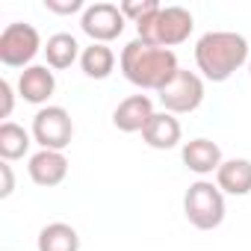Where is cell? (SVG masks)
Segmentation results:
<instances>
[{
	"mask_svg": "<svg viewBox=\"0 0 251 251\" xmlns=\"http://www.w3.org/2000/svg\"><path fill=\"white\" fill-rule=\"evenodd\" d=\"M127 18L121 15V9L115 3H89L86 12L80 15V30L95 42V45H109L112 39H118L124 33Z\"/></svg>",
	"mask_w": 251,
	"mask_h": 251,
	"instance_id": "8",
	"label": "cell"
},
{
	"mask_svg": "<svg viewBox=\"0 0 251 251\" xmlns=\"http://www.w3.org/2000/svg\"><path fill=\"white\" fill-rule=\"evenodd\" d=\"M151 118H154V100L148 95H130V98H124L115 106V112H112V124L121 133H142Z\"/></svg>",
	"mask_w": 251,
	"mask_h": 251,
	"instance_id": "9",
	"label": "cell"
},
{
	"mask_svg": "<svg viewBox=\"0 0 251 251\" xmlns=\"http://www.w3.org/2000/svg\"><path fill=\"white\" fill-rule=\"evenodd\" d=\"M118 9H121V15L127 18V21L142 24L145 18H151L154 12H160L163 3H160V0H124V3H118Z\"/></svg>",
	"mask_w": 251,
	"mask_h": 251,
	"instance_id": "19",
	"label": "cell"
},
{
	"mask_svg": "<svg viewBox=\"0 0 251 251\" xmlns=\"http://www.w3.org/2000/svg\"><path fill=\"white\" fill-rule=\"evenodd\" d=\"M45 9L53 15H74V12H86L83 0H45Z\"/></svg>",
	"mask_w": 251,
	"mask_h": 251,
	"instance_id": "20",
	"label": "cell"
},
{
	"mask_svg": "<svg viewBox=\"0 0 251 251\" xmlns=\"http://www.w3.org/2000/svg\"><path fill=\"white\" fill-rule=\"evenodd\" d=\"M33 145V133H27L21 124L15 121H3L0 124V157L3 163H15L21 160Z\"/></svg>",
	"mask_w": 251,
	"mask_h": 251,
	"instance_id": "18",
	"label": "cell"
},
{
	"mask_svg": "<svg viewBox=\"0 0 251 251\" xmlns=\"http://www.w3.org/2000/svg\"><path fill=\"white\" fill-rule=\"evenodd\" d=\"M80 68H83V74H86L89 80H106V77L115 71V53H112V48L92 42V45L83 48V53H80Z\"/></svg>",
	"mask_w": 251,
	"mask_h": 251,
	"instance_id": "17",
	"label": "cell"
},
{
	"mask_svg": "<svg viewBox=\"0 0 251 251\" xmlns=\"http://www.w3.org/2000/svg\"><path fill=\"white\" fill-rule=\"evenodd\" d=\"M12 106H15V89L9 80H0V118H6L12 115Z\"/></svg>",
	"mask_w": 251,
	"mask_h": 251,
	"instance_id": "21",
	"label": "cell"
},
{
	"mask_svg": "<svg viewBox=\"0 0 251 251\" xmlns=\"http://www.w3.org/2000/svg\"><path fill=\"white\" fill-rule=\"evenodd\" d=\"M121 74L127 83H133L136 89L145 92H160L172 83V77L180 71L177 65V53L169 48H154L145 45L142 39H133L121 48Z\"/></svg>",
	"mask_w": 251,
	"mask_h": 251,
	"instance_id": "1",
	"label": "cell"
},
{
	"mask_svg": "<svg viewBox=\"0 0 251 251\" xmlns=\"http://www.w3.org/2000/svg\"><path fill=\"white\" fill-rule=\"evenodd\" d=\"M192 12L183 9V6H163L160 12H154L151 18H145L142 24H136V39H142L145 45H154V48H175V45H183L189 36H192Z\"/></svg>",
	"mask_w": 251,
	"mask_h": 251,
	"instance_id": "3",
	"label": "cell"
},
{
	"mask_svg": "<svg viewBox=\"0 0 251 251\" xmlns=\"http://www.w3.org/2000/svg\"><path fill=\"white\" fill-rule=\"evenodd\" d=\"M33 142L42 151H65L74 139V121L65 106H42L33 115Z\"/></svg>",
	"mask_w": 251,
	"mask_h": 251,
	"instance_id": "6",
	"label": "cell"
},
{
	"mask_svg": "<svg viewBox=\"0 0 251 251\" xmlns=\"http://www.w3.org/2000/svg\"><path fill=\"white\" fill-rule=\"evenodd\" d=\"M248 74H251V59H248Z\"/></svg>",
	"mask_w": 251,
	"mask_h": 251,
	"instance_id": "23",
	"label": "cell"
},
{
	"mask_svg": "<svg viewBox=\"0 0 251 251\" xmlns=\"http://www.w3.org/2000/svg\"><path fill=\"white\" fill-rule=\"evenodd\" d=\"M39 251H80V233L65 222H50L39 230Z\"/></svg>",
	"mask_w": 251,
	"mask_h": 251,
	"instance_id": "16",
	"label": "cell"
},
{
	"mask_svg": "<svg viewBox=\"0 0 251 251\" xmlns=\"http://www.w3.org/2000/svg\"><path fill=\"white\" fill-rule=\"evenodd\" d=\"M42 48V36L33 24H24V21H15V24H6L3 33H0V62L6 68H30L33 59L39 56Z\"/></svg>",
	"mask_w": 251,
	"mask_h": 251,
	"instance_id": "5",
	"label": "cell"
},
{
	"mask_svg": "<svg viewBox=\"0 0 251 251\" xmlns=\"http://www.w3.org/2000/svg\"><path fill=\"white\" fill-rule=\"evenodd\" d=\"M180 157H183V166H186L189 172L201 175V177L216 175V172H219V166L225 163V160H222V148H219L213 139H204V136H198V139L186 142V145H183V151H180Z\"/></svg>",
	"mask_w": 251,
	"mask_h": 251,
	"instance_id": "12",
	"label": "cell"
},
{
	"mask_svg": "<svg viewBox=\"0 0 251 251\" xmlns=\"http://www.w3.org/2000/svg\"><path fill=\"white\" fill-rule=\"evenodd\" d=\"M0 180H3V186H0V198H9L15 192V175H12L9 163H0Z\"/></svg>",
	"mask_w": 251,
	"mask_h": 251,
	"instance_id": "22",
	"label": "cell"
},
{
	"mask_svg": "<svg viewBox=\"0 0 251 251\" xmlns=\"http://www.w3.org/2000/svg\"><path fill=\"white\" fill-rule=\"evenodd\" d=\"M251 59V48L245 36L230 30H210L195 42V65L204 80L225 83Z\"/></svg>",
	"mask_w": 251,
	"mask_h": 251,
	"instance_id": "2",
	"label": "cell"
},
{
	"mask_svg": "<svg viewBox=\"0 0 251 251\" xmlns=\"http://www.w3.org/2000/svg\"><path fill=\"white\" fill-rule=\"evenodd\" d=\"M27 172H30V180L36 186H45V189L59 186L68 177V157L62 151H36L30 157Z\"/></svg>",
	"mask_w": 251,
	"mask_h": 251,
	"instance_id": "10",
	"label": "cell"
},
{
	"mask_svg": "<svg viewBox=\"0 0 251 251\" xmlns=\"http://www.w3.org/2000/svg\"><path fill=\"white\" fill-rule=\"evenodd\" d=\"M216 186L225 192V195H248L251 192V160H242V157H233V160H225L216 172Z\"/></svg>",
	"mask_w": 251,
	"mask_h": 251,
	"instance_id": "14",
	"label": "cell"
},
{
	"mask_svg": "<svg viewBox=\"0 0 251 251\" xmlns=\"http://www.w3.org/2000/svg\"><path fill=\"white\" fill-rule=\"evenodd\" d=\"M183 213L192 227L216 230L225 222V192L213 180H195L183 195Z\"/></svg>",
	"mask_w": 251,
	"mask_h": 251,
	"instance_id": "4",
	"label": "cell"
},
{
	"mask_svg": "<svg viewBox=\"0 0 251 251\" xmlns=\"http://www.w3.org/2000/svg\"><path fill=\"white\" fill-rule=\"evenodd\" d=\"M56 92V77L50 65H30L18 74V95L27 103H48Z\"/></svg>",
	"mask_w": 251,
	"mask_h": 251,
	"instance_id": "11",
	"label": "cell"
},
{
	"mask_svg": "<svg viewBox=\"0 0 251 251\" xmlns=\"http://www.w3.org/2000/svg\"><path fill=\"white\" fill-rule=\"evenodd\" d=\"M157 98H160L163 109L172 112V115L195 112V109L201 106V100H204V77L195 74V71L180 68V71L172 77V83L157 92Z\"/></svg>",
	"mask_w": 251,
	"mask_h": 251,
	"instance_id": "7",
	"label": "cell"
},
{
	"mask_svg": "<svg viewBox=\"0 0 251 251\" xmlns=\"http://www.w3.org/2000/svg\"><path fill=\"white\" fill-rule=\"evenodd\" d=\"M80 42L71 36V33H53L48 42H45V59L53 71H62V68H71L77 59H80Z\"/></svg>",
	"mask_w": 251,
	"mask_h": 251,
	"instance_id": "15",
	"label": "cell"
},
{
	"mask_svg": "<svg viewBox=\"0 0 251 251\" xmlns=\"http://www.w3.org/2000/svg\"><path fill=\"white\" fill-rule=\"evenodd\" d=\"M180 136H183L180 121L172 112H166V109L163 112H154V118L148 121V127L142 130L145 145L154 148V151H172V148H177Z\"/></svg>",
	"mask_w": 251,
	"mask_h": 251,
	"instance_id": "13",
	"label": "cell"
}]
</instances>
